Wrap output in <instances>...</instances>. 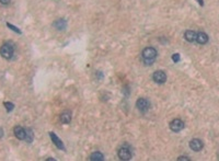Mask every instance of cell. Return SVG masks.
<instances>
[{"label":"cell","mask_w":219,"mask_h":161,"mask_svg":"<svg viewBox=\"0 0 219 161\" xmlns=\"http://www.w3.org/2000/svg\"><path fill=\"white\" fill-rule=\"evenodd\" d=\"M141 56H143L144 60H145V64L146 65H151L153 63V60L156 59L157 57V51L156 48L153 47H146L141 53Z\"/></svg>","instance_id":"cell-1"},{"label":"cell","mask_w":219,"mask_h":161,"mask_svg":"<svg viewBox=\"0 0 219 161\" xmlns=\"http://www.w3.org/2000/svg\"><path fill=\"white\" fill-rule=\"evenodd\" d=\"M14 53V48L11 43H4V44L0 47V55L6 58V59H11Z\"/></svg>","instance_id":"cell-2"},{"label":"cell","mask_w":219,"mask_h":161,"mask_svg":"<svg viewBox=\"0 0 219 161\" xmlns=\"http://www.w3.org/2000/svg\"><path fill=\"white\" fill-rule=\"evenodd\" d=\"M184 128V122L180 118H175L170 123V130L172 132H180Z\"/></svg>","instance_id":"cell-3"},{"label":"cell","mask_w":219,"mask_h":161,"mask_svg":"<svg viewBox=\"0 0 219 161\" xmlns=\"http://www.w3.org/2000/svg\"><path fill=\"white\" fill-rule=\"evenodd\" d=\"M152 79H153V81L157 82V83H164V82L167 81V75H165L164 71L158 70L156 73H153Z\"/></svg>","instance_id":"cell-4"},{"label":"cell","mask_w":219,"mask_h":161,"mask_svg":"<svg viewBox=\"0 0 219 161\" xmlns=\"http://www.w3.org/2000/svg\"><path fill=\"white\" fill-rule=\"evenodd\" d=\"M136 106L140 112H147L150 106V103L148 102V100L141 98V99H138V100H137Z\"/></svg>","instance_id":"cell-5"},{"label":"cell","mask_w":219,"mask_h":161,"mask_svg":"<svg viewBox=\"0 0 219 161\" xmlns=\"http://www.w3.org/2000/svg\"><path fill=\"white\" fill-rule=\"evenodd\" d=\"M117 155H118V158L121 159V160H130L132 159V152L126 147H122L118 150Z\"/></svg>","instance_id":"cell-6"},{"label":"cell","mask_w":219,"mask_h":161,"mask_svg":"<svg viewBox=\"0 0 219 161\" xmlns=\"http://www.w3.org/2000/svg\"><path fill=\"white\" fill-rule=\"evenodd\" d=\"M203 142H202V140H200V139L197 138H194L192 139L190 142V147L192 150H194V151H200L202 149H203Z\"/></svg>","instance_id":"cell-7"},{"label":"cell","mask_w":219,"mask_h":161,"mask_svg":"<svg viewBox=\"0 0 219 161\" xmlns=\"http://www.w3.org/2000/svg\"><path fill=\"white\" fill-rule=\"evenodd\" d=\"M13 132H14V136H16V138L20 139V140H24V138H25V130L23 127L16 126Z\"/></svg>","instance_id":"cell-8"},{"label":"cell","mask_w":219,"mask_h":161,"mask_svg":"<svg viewBox=\"0 0 219 161\" xmlns=\"http://www.w3.org/2000/svg\"><path fill=\"white\" fill-rule=\"evenodd\" d=\"M195 41L200 45L206 44L207 42H208V35H207L206 33H204V32L196 33V40H195Z\"/></svg>","instance_id":"cell-9"},{"label":"cell","mask_w":219,"mask_h":161,"mask_svg":"<svg viewBox=\"0 0 219 161\" xmlns=\"http://www.w3.org/2000/svg\"><path fill=\"white\" fill-rule=\"evenodd\" d=\"M49 136H51V138H52V140H53V142H54L55 145L57 146L58 148L65 150V146H64V144L61 142V140L59 138H58L57 136L55 135L54 133H49Z\"/></svg>","instance_id":"cell-10"},{"label":"cell","mask_w":219,"mask_h":161,"mask_svg":"<svg viewBox=\"0 0 219 161\" xmlns=\"http://www.w3.org/2000/svg\"><path fill=\"white\" fill-rule=\"evenodd\" d=\"M184 37L185 40L188 42H191V43H193V42H195V40H196V33L194 31H191V30H188V31H186L184 33Z\"/></svg>","instance_id":"cell-11"},{"label":"cell","mask_w":219,"mask_h":161,"mask_svg":"<svg viewBox=\"0 0 219 161\" xmlns=\"http://www.w3.org/2000/svg\"><path fill=\"white\" fill-rule=\"evenodd\" d=\"M54 26L57 30H59V31H61V30H65L67 26V22L65 19H58L57 21H55L54 22Z\"/></svg>","instance_id":"cell-12"},{"label":"cell","mask_w":219,"mask_h":161,"mask_svg":"<svg viewBox=\"0 0 219 161\" xmlns=\"http://www.w3.org/2000/svg\"><path fill=\"white\" fill-rule=\"evenodd\" d=\"M61 121L63 124H69L71 121V114L69 112H64L61 115Z\"/></svg>","instance_id":"cell-13"},{"label":"cell","mask_w":219,"mask_h":161,"mask_svg":"<svg viewBox=\"0 0 219 161\" xmlns=\"http://www.w3.org/2000/svg\"><path fill=\"white\" fill-rule=\"evenodd\" d=\"M90 160L91 161H103L104 160V156L102 155L101 152L95 151L90 156Z\"/></svg>","instance_id":"cell-14"},{"label":"cell","mask_w":219,"mask_h":161,"mask_svg":"<svg viewBox=\"0 0 219 161\" xmlns=\"http://www.w3.org/2000/svg\"><path fill=\"white\" fill-rule=\"evenodd\" d=\"M33 137H34V135H33V132H32L31 128H26L25 130V138H24V140L28 142H32Z\"/></svg>","instance_id":"cell-15"},{"label":"cell","mask_w":219,"mask_h":161,"mask_svg":"<svg viewBox=\"0 0 219 161\" xmlns=\"http://www.w3.org/2000/svg\"><path fill=\"white\" fill-rule=\"evenodd\" d=\"M3 104H4V107L7 109V111H8V112H11V111L13 110V107H14L13 103H11V102H4Z\"/></svg>","instance_id":"cell-16"},{"label":"cell","mask_w":219,"mask_h":161,"mask_svg":"<svg viewBox=\"0 0 219 161\" xmlns=\"http://www.w3.org/2000/svg\"><path fill=\"white\" fill-rule=\"evenodd\" d=\"M7 26H8V28H11L12 31H14V32H16V33H19V34H21V31H20L19 28H16V26H14V25H12L11 23H7Z\"/></svg>","instance_id":"cell-17"},{"label":"cell","mask_w":219,"mask_h":161,"mask_svg":"<svg viewBox=\"0 0 219 161\" xmlns=\"http://www.w3.org/2000/svg\"><path fill=\"white\" fill-rule=\"evenodd\" d=\"M172 59L174 63H178L179 60H180V55L179 54H174V55H172Z\"/></svg>","instance_id":"cell-18"},{"label":"cell","mask_w":219,"mask_h":161,"mask_svg":"<svg viewBox=\"0 0 219 161\" xmlns=\"http://www.w3.org/2000/svg\"><path fill=\"white\" fill-rule=\"evenodd\" d=\"M179 161H182V160H185V161H190V159L188 158V157H179L178 158Z\"/></svg>","instance_id":"cell-19"},{"label":"cell","mask_w":219,"mask_h":161,"mask_svg":"<svg viewBox=\"0 0 219 161\" xmlns=\"http://www.w3.org/2000/svg\"><path fill=\"white\" fill-rule=\"evenodd\" d=\"M0 2L3 3V4H7V3L10 2V0H0Z\"/></svg>","instance_id":"cell-20"},{"label":"cell","mask_w":219,"mask_h":161,"mask_svg":"<svg viewBox=\"0 0 219 161\" xmlns=\"http://www.w3.org/2000/svg\"><path fill=\"white\" fill-rule=\"evenodd\" d=\"M2 137H3V130L0 128V138H2Z\"/></svg>","instance_id":"cell-21"},{"label":"cell","mask_w":219,"mask_h":161,"mask_svg":"<svg viewBox=\"0 0 219 161\" xmlns=\"http://www.w3.org/2000/svg\"><path fill=\"white\" fill-rule=\"evenodd\" d=\"M198 2H200V4H203V0H198Z\"/></svg>","instance_id":"cell-22"}]
</instances>
